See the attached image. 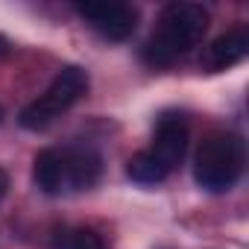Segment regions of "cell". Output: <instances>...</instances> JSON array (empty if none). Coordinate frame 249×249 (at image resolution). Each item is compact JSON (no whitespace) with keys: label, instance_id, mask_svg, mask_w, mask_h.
Instances as JSON below:
<instances>
[{"label":"cell","instance_id":"1","mask_svg":"<svg viewBox=\"0 0 249 249\" xmlns=\"http://www.w3.org/2000/svg\"><path fill=\"white\" fill-rule=\"evenodd\" d=\"M208 30V12L199 3H170L141 56L150 68H170L182 56H188Z\"/></svg>","mask_w":249,"mask_h":249},{"label":"cell","instance_id":"2","mask_svg":"<svg viewBox=\"0 0 249 249\" xmlns=\"http://www.w3.org/2000/svg\"><path fill=\"white\" fill-rule=\"evenodd\" d=\"M246 150L234 132H211L194 156V179L208 194H226L243 176Z\"/></svg>","mask_w":249,"mask_h":249},{"label":"cell","instance_id":"3","mask_svg":"<svg viewBox=\"0 0 249 249\" xmlns=\"http://www.w3.org/2000/svg\"><path fill=\"white\" fill-rule=\"evenodd\" d=\"M85 91H88V71H82L79 65H65L53 76L47 91L18 111V123L30 132L47 129L59 114H65L71 106H76L85 97Z\"/></svg>","mask_w":249,"mask_h":249},{"label":"cell","instance_id":"4","mask_svg":"<svg viewBox=\"0 0 249 249\" xmlns=\"http://www.w3.org/2000/svg\"><path fill=\"white\" fill-rule=\"evenodd\" d=\"M76 15L100 33L106 41H126L138 27V9L123 0H94V3H79Z\"/></svg>","mask_w":249,"mask_h":249},{"label":"cell","instance_id":"5","mask_svg":"<svg viewBox=\"0 0 249 249\" xmlns=\"http://www.w3.org/2000/svg\"><path fill=\"white\" fill-rule=\"evenodd\" d=\"M188 141H191V126H188V117L182 111H164L156 123V132H153V147L150 153L173 173L188 153Z\"/></svg>","mask_w":249,"mask_h":249},{"label":"cell","instance_id":"6","mask_svg":"<svg viewBox=\"0 0 249 249\" xmlns=\"http://www.w3.org/2000/svg\"><path fill=\"white\" fill-rule=\"evenodd\" d=\"M249 56V30L246 27H234L223 36H217L199 56V68L205 73H220L229 71L234 65H240Z\"/></svg>","mask_w":249,"mask_h":249},{"label":"cell","instance_id":"7","mask_svg":"<svg viewBox=\"0 0 249 249\" xmlns=\"http://www.w3.org/2000/svg\"><path fill=\"white\" fill-rule=\"evenodd\" d=\"M62 161H65V191H88L97 185L103 173V156L85 144L62 147Z\"/></svg>","mask_w":249,"mask_h":249},{"label":"cell","instance_id":"8","mask_svg":"<svg viewBox=\"0 0 249 249\" xmlns=\"http://www.w3.org/2000/svg\"><path fill=\"white\" fill-rule=\"evenodd\" d=\"M33 182L50 196L65 191V161L59 147H47L33 159Z\"/></svg>","mask_w":249,"mask_h":249},{"label":"cell","instance_id":"9","mask_svg":"<svg viewBox=\"0 0 249 249\" xmlns=\"http://www.w3.org/2000/svg\"><path fill=\"white\" fill-rule=\"evenodd\" d=\"M126 176L132 182H138V185H159V182H164L170 176V170L150 150H141L126 161Z\"/></svg>","mask_w":249,"mask_h":249},{"label":"cell","instance_id":"10","mask_svg":"<svg viewBox=\"0 0 249 249\" xmlns=\"http://www.w3.org/2000/svg\"><path fill=\"white\" fill-rule=\"evenodd\" d=\"M50 249H106V237L88 226H71L53 234Z\"/></svg>","mask_w":249,"mask_h":249},{"label":"cell","instance_id":"11","mask_svg":"<svg viewBox=\"0 0 249 249\" xmlns=\"http://www.w3.org/2000/svg\"><path fill=\"white\" fill-rule=\"evenodd\" d=\"M9 185H12V182H9V173H6L3 167H0V199H3V196L9 194Z\"/></svg>","mask_w":249,"mask_h":249},{"label":"cell","instance_id":"12","mask_svg":"<svg viewBox=\"0 0 249 249\" xmlns=\"http://www.w3.org/2000/svg\"><path fill=\"white\" fill-rule=\"evenodd\" d=\"M9 50H12L9 38H6V36H0V59H6V56H9Z\"/></svg>","mask_w":249,"mask_h":249},{"label":"cell","instance_id":"13","mask_svg":"<svg viewBox=\"0 0 249 249\" xmlns=\"http://www.w3.org/2000/svg\"><path fill=\"white\" fill-rule=\"evenodd\" d=\"M0 117H3V108H0Z\"/></svg>","mask_w":249,"mask_h":249}]
</instances>
